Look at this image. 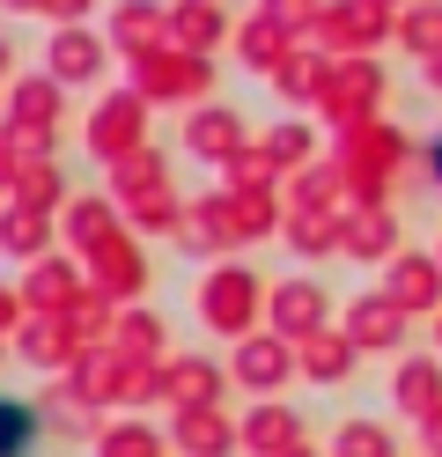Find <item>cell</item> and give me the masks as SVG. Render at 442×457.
I'll list each match as a JSON object with an SVG mask.
<instances>
[{
  "label": "cell",
  "mask_w": 442,
  "mask_h": 457,
  "mask_svg": "<svg viewBox=\"0 0 442 457\" xmlns=\"http://www.w3.org/2000/svg\"><path fill=\"white\" fill-rule=\"evenodd\" d=\"M405 133L391 119H369L362 133H339L332 140V162L339 170V185H346V207H391V185L405 178Z\"/></svg>",
  "instance_id": "obj_1"
},
{
  "label": "cell",
  "mask_w": 442,
  "mask_h": 457,
  "mask_svg": "<svg viewBox=\"0 0 442 457\" xmlns=\"http://www.w3.org/2000/svg\"><path fill=\"white\" fill-rule=\"evenodd\" d=\"M265 288L273 280H258L244 259H214L199 273V325L229 347H244L251 332H265Z\"/></svg>",
  "instance_id": "obj_2"
},
{
  "label": "cell",
  "mask_w": 442,
  "mask_h": 457,
  "mask_svg": "<svg viewBox=\"0 0 442 457\" xmlns=\"http://www.w3.org/2000/svg\"><path fill=\"white\" fill-rule=\"evenodd\" d=\"M324 60H376L383 45H398V15L376 0H324V22L310 37Z\"/></svg>",
  "instance_id": "obj_3"
},
{
  "label": "cell",
  "mask_w": 442,
  "mask_h": 457,
  "mask_svg": "<svg viewBox=\"0 0 442 457\" xmlns=\"http://www.w3.org/2000/svg\"><path fill=\"white\" fill-rule=\"evenodd\" d=\"M126 74H133V96L155 111V104H214V60H192V52H177V45H163V52H147V60H126Z\"/></svg>",
  "instance_id": "obj_4"
},
{
  "label": "cell",
  "mask_w": 442,
  "mask_h": 457,
  "mask_svg": "<svg viewBox=\"0 0 442 457\" xmlns=\"http://www.w3.org/2000/svg\"><path fill=\"white\" fill-rule=\"evenodd\" d=\"M383 89H391L383 60H332V81H324V96L310 111L332 133H362L369 119H383Z\"/></svg>",
  "instance_id": "obj_5"
},
{
  "label": "cell",
  "mask_w": 442,
  "mask_h": 457,
  "mask_svg": "<svg viewBox=\"0 0 442 457\" xmlns=\"http://www.w3.org/2000/svg\"><path fill=\"white\" fill-rule=\"evenodd\" d=\"M265 332H273V339H288V347H303V339L332 332V288H324L317 273L273 280V288H265Z\"/></svg>",
  "instance_id": "obj_6"
},
{
  "label": "cell",
  "mask_w": 442,
  "mask_h": 457,
  "mask_svg": "<svg viewBox=\"0 0 442 457\" xmlns=\"http://www.w3.org/2000/svg\"><path fill=\"white\" fill-rule=\"evenodd\" d=\"M81 140H88V155H96L104 170H111V162H126V155H140V148H147V104H140L133 89L96 96V111H88Z\"/></svg>",
  "instance_id": "obj_7"
},
{
  "label": "cell",
  "mask_w": 442,
  "mask_h": 457,
  "mask_svg": "<svg viewBox=\"0 0 442 457\" xmlns=\"http://www.w3.org/2000/svg\"><path fill=\"white\" fill-rule=\"evenodd\" d=\"M163 406H170V413L229 406V361H221V354H199V347H177V354L163 361Z\"/></svg>",
  "instance_id": "obj_8"
},
{
  "label": "cell",
  "mask_w": 442,
  "mask_h": 457,
  "mask_svg": "<svg viewBox=\"0 0 442 457\" xmlns=\"http://www.w3.org/2000/svg\"><path fill=\"white\" fill-rule=\"evenodd\" d=\"M81 273H88V288H96L111 310H133V303L147 295V251H140L133 228H126V237H111L104 251H88Z\"/></svg>",
  "instance_id": "obj_9"
},
{
  "label": "cell",
  "mask_w": 442,
  "mask_h": 457,
  "mask_svg": "<svg viewBox=\"0 0 442 457\" xmlns=\"http://www.w3.org/2000/svg\"><path fill=\"white\" fill-rule=\"evenodd\" d=\"M15 288H22V310H29V318H67V310L88 295V273H81L74 251H52V259L22 266Z\"/></svg>",
  "instance_id": "obj_10"
},
{
  "label": "cell",
  "mask_w": 442,
  "mask_h": 457,
  "mask_svg": "<svg viewBox=\"0 0 442 457\" xmlns=\"http://www.w3.org/2000/svg\"><path fill=\"white\" fill-rule=\"evenodd\" d=\"M229 384H244L251 398H280L295 384V347L273 332H251L244 347H229Z\"/></svg>",
  "instance_id": "obj_11"
},
{
  "label": "cell",
  "mask_w": 442,
  "mask_h": 457,
  "mask_svg": "<svg viewBox=\"0 0 442 457\" xmlns=\"http://www.w3.org/2000/svg\"><path fill=\"white\" fill-rule=\"evenodd\" d=\"M405 325H413V318H405L383 288H362V295L346 303V318H339V332H346L362 354H405Z\"/></svg>",
  "instance_id": "obj_12"
},
{
  "label": "cell",
  "mask_w": 442,
  "mask_h": 457,
  "mask_svg": "<svg viewBox=\"0 0 442 457\" xmlns=\"http://www.w3.org/2000/svg\"><path fill=\"white\" fill-rule=\"evenodd\" d=\"M45 74L59 89H88L111 74V37L104 30H52L45 37Z\"/></svg>",
  "instance_id": "obj_13"
},
{
  "label": "cell",
  "mask_w": 442,
  "mask_h": 457,
  "mask_svg": "<svg viewBox=\"0 0 442 457\" xmlns=\"http://www.w3.org/2000/svg\"><path fill=\"white\" fill-rule=\"evenodd\" d=\"M383 295H391L405 318H442V266L435 251H398L383 266Z\"/></svg>",
  "instance_id": "obj_14"
},
{
  "label": "cell",
  "mask_w": 442,
  "mask_h": 457,
  "mask_svg": "<svg viewBox=\"0 0 442 457\" xmlns=\"http://www.w3.org/2000/svg\"><path fill=\"white\" fill-rule=\"evenodd\" d=\"M59 119H67V89H59L45 67L8 81V111H0L8 133H59Z\"/></svg>",
  "instance_id": "obj_15"
},
{
  "label": "cell",
  "mask_w": 442,
  "mask_h": 457,
  "mask_svg": "<svg viewBox=\"0 0 442 457\" xmlns=\"http://www.w3.org/2000/svg\"><path fill=\"white\" fill-rule=\"evenodd\" d=\"M185 148H192L199 162L229 170L236 155L251 148V126H244V111H236V104H199L192 119H185Z\"/></svg>",
  "instance_id": "obj_16"
},
{
  "label": "cell",
  "mask_w": 442,
  "mask_h": 457,
  "mask_svg": "<svg viewBox=\"0 0 442 457\" xmlns=\"http://www.w3.org/2000/svg\"><path fill=\"white\" fill-rule=\"evenodd\" d=\"M339 251L346 259H362V266H391L398 251H405V228L391 207H346L339 214Z\"/></svg>",
  "instance_id": "obj_17"
},
{
  "label": "cell",
  "mask_w": 442,
  "mask_h": 457,
  "mask_svg": "<svg viewBox=\"0 0 442 457\" xmlns=\"http://www.w3.org/2000/svg\"><path fill=\"white\" fill-rule=\"evenodd\" d=\"M236 37V22L221 0H170V45L192 52V60H214V52Z\"/></svg>",
  "instance_id": "obj_18"
},
{
  "label": "cell",
  "mask_w": 442,
  "mask_h": 457,
  "mask_svg": "<svg viewBox=\"0 0 442 457\" xmlns=\"http://www.w3.org/2000/svg\"><path fill=\"white\" fill-rule=\"evenodd\" d=\"M170 45V0H118L111 8V52L118 60H147Z\"/></svg>",
  "instance_id": "obj_19"
},
{
  "label": "cell",
  "mask_w": 442,
  "mask_h": 457,
  "mask_svg": "<svg viewBox=\"0 0 442 457\" xmlns=\"http://www.w3.org/2000/svg\"><path fill=\"white\" fill-rule=\"evenodd\" d=\"M229 244H236V214H229V199L221 192H206V199H185V221H177V251H192V259H229Z\"/></svg>",
  "instance_id": "obj_20"
},
{
  "label": "cell",
  "mask_w": 442,
  "mask_h": 457,
  "mask_svg": "<svg viewBox=\"0 0 442 457\" xmlns=\"http://www.w3.org/2000/svg\"><path fill=\"white\" fill-rule=\"evenodd\" d=\"M15 354H22L29 369H45V377H74V361H81L88 347L74 339V325H67V318H22Z\"/></svg>",
  "instance_id": "obj_21"
},
{
  "label": "cell",
  "mask_w": 442,
  "mask_h": 457,
  "mask_svg": "<svg viewBox=\"0 0 442 457\" xmlns=\"http://www.w3.org/2000/svg\"><path fill=\"white\" fill-rule=\"evenodd\" d=\"M170 450L177 457H236L244 436H236L229 406H199V413H170Z\"/></svg>",
  "instance_id": "obj_22"
},
{
  "label": "cell",
  "mask_w": 442,
  "mask_h": 457,
  "mask_svg": "<svg viewBox=\"0 0 442 457\" xmlns=\"http://www.w3.org/2000/svg\"><path fill=\"white\" fill-rule=\"evenodd\" d=\"M59 228H67V251H74V259H88V251H104L111 237H126V214H118L111 192H74V207L59 214Z\"/></svg>",
  "instance_id": "obj_23"
},
{
  "label": "cell",
  "mask_w": 442,
  "mask_h": 457,
  "mask_svg": "<svg viewBox=\"0 0 442 457\" xmlns=\"http://www.w3.org/2000/svg\"><path fill=\"white\" fill-rule=\"evenodd\" d=\"M236 436H244L251 457H288V450H303V413H295V406H273V398H258V406L236 420Z\"/></svg>",
  "instance_id": "obj_24"
},
{
  "label": "cell",
  "mask_w": 442,
  "mask_h": 457,
  "mask_svg": "<svg viewBox=\"0 0 442 457\" xmlns=\"http://www.w3.org/2000/svg\"><path fill=\"white\" fill-rule=\"evenodd\" d=\"M391 406L413 413V420L442 413V354H398V369H391Z\"/></svg>",
  "instance_id": "obj_25"
},
{
  "label": "cell",
  "mask_w": 442,
  "mask_h": 457,
  "mask_svg": "<svg viewBox=\"0 0 442 457\" xmlns=\"http://www.w3.org/2000/svg\"><path fill=\"white\" fill-rule=\"evenodd\" d=\"M354 369H362V347H354V339L332 325V332H317V339H303V347H295V377H310V384H346Z\"/></svg>",
  "instance_id": "obj_26"
},
{
  "label": "cell",
  "mask_w": 442,
  "mask_h": 457,
  "mask_svg": "<svg viewBox=\"0 0 442 457\" xmlns=\"http://www.w3.org/2000/svg\"><path fill=\"white\" fill-rule=\"evenodd\" d=\"M229 52H236V67H251V74L273 81V67L295 52V37L280 30V22H265V15H244V22H236V37H229Z\"/></svg>",
  "instance_id": "obj_27"
},
{
  "label": "cell",
  "mask_w": 442,
  "mask_h": 457,
  "mask_svg": "<svg viewBox=\"0 0 442 457\" xmlns=\"http://www.w3.org/2000/svg\"><path fill=\"white\" fill-rule=\"evenodd\" d=\"M280 199H288V214H346V185L332 162H310L295 178H280Z\"/></svg>",
  "instance_id": "obj_28"
},
{
  "label": "cell",
  "mask_w": 442,
  "mask_h": 457,
  "mask_svg": "<svg viewBox=\"0 0 442 457\" xmlns=\"http://www.w3.org/2000/svg\"><path fill=\"white\" fill-rule=\"evenodd\" d=\"M111 354H126V361H170V325H163L147 303L118 310V325H111Z\"/></svg>",
  "instance_id": "obj_29"
},
{
  "label": "cell",
  "mask_w": 442,
  "mask_h": 457,
  "mask_svg": "<svg viewBox=\"0 0 442 457\" xmlns=\"http://www.w3.org/2000/svg\"><path fill=\"white\" fill-rule=\"evenodd\" d=\"M8 199H15V207H29V214H67L74 207V185H67V170H59V155L52 162H22L15 170V185H8Z\"/></svg>",
  "instance_id": "obj_30"
},
{
  "label": "cell",
  "mask_w": 442,
  "mask_h": 457,
  "mask_svg": "<svg viewBox=\"0 0 442 457\" xmlns=\"http://www.w3.org/2000/svg\"><path fill=\"white\" fill-rule=\"evenodd\" d=\"M258 155L273 162L280 178H295V170L324 162V155H317V126H310V119H280V126H265V133H258Z\"/></svg>",
  "instance_id": "obj_31"
},
{
  "label": "cell",
  "mask_w": 442,
  "mask_h": 457,
  "mask_svg": "<svg viewBox=\"0 0 442 457\" xmlns=\"http://www.w3.org/2000/svg\"><path fill=\"white\" fill-rule=\"evenodd\" d=\"M0 251L22 259V266L52 259V214H29V207H15V199H0Z\"/></svg>",
  "instance_id": "obj_32"
},
{
  "label": "cell",
  "mask_w": 442,
  "mask_h": 457,
  "mask_svg": "<svg viewBox=\"0 0 442 457\" xmlns=\"http://www.w3.org/2000/svg\"><path fill=\"white\" fill-rule=\"evenodd\" d=\"M324 81H332V60H324L310 37H303V45H295L288 60L273 67V89H280L288 104H317V96H324Z\"/></svg>",
  "instance_id": "obj_33"
},
{
  "label": "cell",
  "mask_w": 442,
  "mask_h": 457,
  "mask_svg": "<svg viewBox=\"0 0 442 457\" xmlns=\"http://www.w3.org/2000/svg\"><path fill=\"white\" fill-rule=\"evenodd\" d=\"M45 406L38 398H15V391H0V457H29L45 443Z\"/></svg>",
  "instance_id": "obj_34"
},
{
  "label": "cell",
  "mask_w": 442,
  "mask_h": 457,
  "mask_svg": "<svg viewBox=\"0 0 442 457\" xmlns=\"http://www.w3.org/2000/svg\"><path fill=\"white\" fill-rule=\"evenodd\" d=\"M96 457H170V436L155 420L126 413V420H104L96 428Z\"/></svg>",
  "instance_id": "obj_35"
},
{
  "label": "cell",
  "mask_w": 442,
  "mask_h": 457,
  "mask_svg": "<svg viewBox=\"0 0 442 457\" xmlns=\"http://www.w3.org/2000/svg\"><path fill=\"white\" fill-rule=\"evenodd\" d=\"M155 185H170V170H163V148L147 140L140 155H126V162H111V199L126 207V199H140V192H155Z\"/></svg>",
  "instance_id": "obj_36"
},
{
  "label": "cell",
  "mask_w": 442,
  "mask_h": 457,
  "mask_svg": "<svg viewBox=\"0 0 442 457\" xmlns=\"http://www.w3.org/2000/svg\"><path fill=\"white\" fill-rule=\"evenodd\" d=\"M398 45L413 52V60H442V0H413V8L398 15Z\"/></svg>",
  "instance_id": "obj_37"
},
{
  "label": "cell",
  "mask_w": 442,
  "mask_h": 457,
  "mask_svg": "<svg viewBox=\"0 0 442 457\" xmlns=\"http://www.w3.org/2000/svg\"><path fill=\"white\" fill-rule=\"evenodd\" d=\"M280 237L295 259H339V214H288Z\"/></svg>",
  "instance_id": "obj_38"
},
{
  "label": "cell",
  "mask_w": 442,
  "mask_h": 457,
  "mask_svg": "<svg viewBox=\"0 0 442 457\" xmlns=\"http://www.w3.org/2000/svg\"><path fill=\"white\" fill-rule=\"evenodd\" d=\"M332 457H398V436L383 420H339L332 428Z\"/></svg>",
  "instance_id": "obj_39"
},
{
  "label": "cell",
  "mask_w": 442,
  "mask_h": 457,
  "mask_svg": "<svg viewBox=\"0 0 442 457\" xmlns=\"http://www.w3.org/2000/svg\"><path fill=\"white\" fill-rule=\"evenodd\" d=\"M221 192H229V199H244V192H280V170L258 155V140H251V148L221 170Z\"/></svg>",
  "instance_id": "obj_40"
},
{
  "label": "cell",
  "mask_w": 442,
  "mask_h": 457,
  "mask_svg": "<svg viewBox=\"0 0 442 457\" xmlns=\"http://www.w3.org/2000/svg\"><path fill=\"white\" fill-rule=\"evenodd\" d=\"M258 15L265 22H280V30L303 45V37H317V22H324V0H258Z\"/></svg>",
  "instance_id": "obj_41"
},
{
  "label": "cell",
  "mask_w": 442,
  "mask_h": 457,
  "mask_svg": "<svg viewBox=\"0 0 442 457\" xmlns=\"http://www.w3.org/2000/svg\"><path fill=\"white\" fill-rule=\"evenodd\" d=\"M96 8H104V0H38V15L52 22V30H88Z\"/></svg>",
  "instance_id": "obj_42"
},
{
  "label": "cell",
  "mask_w": 442,
  "mask_h": 457,
  "mask_svg": "<svg viewBox=\"0 0 442 457\" xmlns=\"http://www.w3.org/2000/svg\"><path fill=\"white\" fill-rule=\"evenodd\" d=\"M22 318H29V310H22V288H15V280H0V339H8V347H15Z\"/></svg>",
  "instance_id": "obj_43"
},
{
  "label": "cell",
  "mask_w": 442,
  "mask_h": 457,
  "mask_svg": "<svg viewBox=\"0 0 442 457\" xmlns=\"http://www.w3.org/2000/svg\"><path fill=\"white\" fill-rule=\"evenodd\" d=\"M421 450H428V457H442V413H428V420H421Z\"/></svg>",
  "instance_id": "obj_44"
},
{
  "label": "cell",
  "mask_w": 442,
  "mask_h": 457,
  "mask_svg": "<svg viewBox=\"0 0 442 457\" xmlns=\"http://www.w3.org/2000/svg\"><path fill=\"white\" fill-rule=\"evenodd\" d=\"M15 170H22V155L8 148V140H0V192H8V185H15Z\"/></svg>",
  "instance_id": "obj_45"
},
{
  "label": "cell",
  "mask_w": 442,
  "mask_h": 457,
  "mask_svg": "<svg viewBox=\"0 0 442 457\" xmlns=\"http://www.w3.org/2000/svg\"><path fill=\"white\" fill-rule=\"evenodd\" d=\"M428 178H435V192H442V133L428 140Z\"/></svg>",
  "instance_id": "obj_46"
},
{
  "label": "cell",
  "mask_w": 442,
  "mask_h": 457,
  "mask_svg": "<svg viewBox=\"0 0 442 457\" xmlns=\"http://www.w3.org/2000/svg\"><path fill=\"white\" fill-rule=\"evenodd\" d=\"M0 81H15V37H0Z\"/></svg>",
  "instance_id": "obj_47"
},
{
  "label": "cell",
  "mask_w": 442,
  "mask_h": 457,
  "mask_svg": "<svg viewBox=\"0 0 442 457\" xmlns=\"http://www.w3.org/2000/svg\"><path fill=\"white\" fill-rule=\"evenodd\" d=\"M428 89H435V96H442V60H435V67H428Z\"/></svg>",
  "instance_id": "obj_48"
},
{
  "label": "cell",
  "mask_w": 442,
  "mask_h": 457,
  "mask_svg": "<svg viewBox=\"0 0 442 457\" xmlns=\"http://www.w3.org/2000/svg\"><path fill=\"white\" fill-rule=\"evenodd\" d=\"M376 8H391V15H405V8H413V0H376Z\"/></svg>",
  "instance_id": "obj_49"
},
{
  "label": "cell",
  "mask_w": 442,
  "mask_h": 457,
  "mask_svg": "<svg viewBox=\"0 0 442 457\" xmlns=\"http://www.w3.org/2000/svg\"><path fill=\"white\" fill-rule=\"evenodd\" d=\"M0 8H38V0H0Z\"/></svg>",
  "instance_id": "obj_50"
},
{
  "label": "cell",
  "mask_w": 442,
  "mask_h": 457,
  "mask_svg": "<svg viewBox=\"0 0 442 457\" xmlns=\"http://www.w3.org/2000/svg\"><path fill=\"white\" fill-rule=\"evenodd\" d=\"M288 457H317V450H310V443H303V450H288Z\"/></svg>",
  "instance_id": "obj_51"
},
{
  "label": "cell",
  "mask_w": 442,
  "mask_h": 457,
  "mask_svg": "<svg viewBox=\"0 0 442 457\" xmlns=\"http://www.w3.org/2000/svg\"><path fill=\"white\" fill-rule=\"evenodd\" d=\"M435 347H442V318H435Z\"/></svg>",
  "instance_id": "obj_52"
},
{
  "label": "cell",
  "mask_w": 442,
  "mask_h": 457,
  "mask_svg": "<svg viewBox=\"0 0 442 457\" xmlns=\"http://www.w3.org/2000/svg\"><path fill=\"white\" fill-rule=\"evenodd\" d=\"M435 266H442V244H435Z\"/></svg>",
  "instance_id": "obj_53"
},
{
  "label": "cell",
  "mask_w": 442,
  "mask_h": 457,
  "mask_svg": "<svg viewBox=\"0 0 442 457\" xmlns=\"http://www.w3.org/2000/svg\"><path fill=\"white\" fill-rule=\"evenodd\" d=\"M0 354H8V339H0Z\"/></svg>",
  "instance_id": "obj_54"
}]
</instances>
